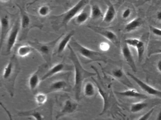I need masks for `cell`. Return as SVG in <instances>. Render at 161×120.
<instances>
[{
	"label": "cell",
	"mask_w": 161,
	"mask_h": 120,
	"mask_svg": "<svg viewBox=\"0 0 161 120\" xmlns=\"http://www.w3.org/2000/svg\"><path fill=\"white\" fill-rule=\"evenodd\" d=\"M156 18L157 20L161 22V10L157 11L156 14Z\"/></svg>",
	"instance_id": "obj_37"
},
{
	"label": "cell",
	"mask_w": 161,
	"mask_h": 120,
	"mask_svg": "<svg viewBox=\"0 0 161 120\" xmlns=\"http://www.w3.org/2000/svg\"><path fill=\"white\" fill-rule=\"evenodd\" d=\"M86 8V7H85ZM85 8L73 19V23L77 26L85 23L90 18V10Z\"/></svg>",
	"instance_id": "obj_21"
},
{
	"label": "cell",
	"mask_w": 161,
	"mask_h": 120,
	"mask_svg": "<svg viewBox=\"0 0 161 120\" xmlns=\"http://www.w3.org/2000/svg\"><path fill=\"white\" fill-rule=\"evenodd\" d=\"M131 14V9L130 8H127L123 10L121 16H122V18L124 19H127L130 18Z\"/></svg>",
	"instance_id": "obj_34"
},
{
	"label": "cell",
	"mask_w": 161,
	"mask_h": 120,
	"mask_svg": "<svg viewBox=\"0 0 161 120\" xmlns=\"http://www.w3.org/2000/svg\"><path fill=\"white\" fill-rule=\"evenodd\" d=\"M140 40V39L136 38H128L125 39V43L127 44L129 47L130 46V47L135 48Z\"/></svg>",
	"instance_id": "obj_30"
},
{
	"label": "cell",
	"mask_w": 161,
	"mask_h": 120,
	"mask_svg": "<svg viewBox=\"0 0 161 120\" xmlns=\"http://www.w3.org/2000/svg\"><path fill=\"white\" fill-rule=\"evenodd\" d=\"M90 18L97 20L103 18V14L99 6L97 4H93L90 7Z\"/></svg>",
	"instance_id": "obj_24"
},
{
	"label": "cell",
	"mask_w": 161,
	"mask_h": 120,
	"mask_svg": "<svg viewBox=\"0 0 161 120\" xmlns=\"http://www.w3.org/2000/svg\"><path fill=\"white\" fill-rule=\"evenodd\" d=\"M107 5V9L103 18V22L106 24L111 23L116 17V11L114 4L109 0H104Z\"/></svg>",
	"instance_id": "obj_18"
},
{
	"label": "cell",
	"mask_w": 161,
	"mask_h": 120,
	"mask_svg": "<svg viewBox=\"0 0 161 120\" xmlns=\"http://www.w3.org/2000/svg\"><path fill=\"white\" fill-rule=\"evenodd\" d=\"M17 54H13L10 58L2 75V82L11 97L14 96L17 78L20 71L19 62Z\"/></svg>",
	"instance_id": "obj_2"
},
{
	"label": "cell",
	"mask_w": 161,
	"mask_h": 120,
	"mask_svg": "<svg viewBox=\"0 0 161 120\" xmlns=\"http://www.w3.org/2000/svg\"><path fill=\"white\" fill-rule=\"evenodd\" d=\"M78 104L75 100L70 98L65 100L60 112L56 115V119H59L64 116L74 113L78 110Z\"/></svg>",
	"instance_id": "obj_12"
},
{
	"label": "cell",
	"mask_w": 161,
	"mask_h": 120,
	"mask_svg": "<svg viewBox=\"0 0 161 120\" xmlns=\"http://www.w3.org/2000/svg\"><path fill=\"white\" fill-rule=\"evenodd\" d=\"M35 49L31 45H20L17 50L16 54L20 57H25L30 55Z\"/></svg>",
	"instance_id": "obj_25"
},
{
	"label": "cell",
	"mask_w": 161,
	"mask_h": 120,
	"mask_svg": "<svg viewBox=\"0 0 161 120\" xmlns=\"http://www.w3.org/2000/svg\"><path fill=\"white\" fill-rule=\"evenodd\" d=\"M156 54H161V48L157 49V50H154L153 51H151L149 52L148 57H150L152 55Z\"/></svg>",
	"instance_id": "obj_35"
},
{
	"label": "cell",
	"mask_w": 161,
	"mask_h": 120,
	"mask_svg": "<svg viewBox=\"0 0 161 120\" xmlns=\"http://www.w3.org/2000/svg\"><path fill=\"white\" fill-rule=\"evenodd\" d=\"M69 76L65 78L55 80L47 87L45 92L47 94L56 92H70L72 90L71 85L69 81Z\"/></svg>",
	"instance_id": "obj_8"
},
{
	"label": "cell",
	"mask_w": 161,
	"mask_h": 120,
	"mask_svg": "<svg viewBox=\"0 0 161 120\" xmlns=\"http://www.w3.org/2000/svg\"><path fill=\"white\" fill-rule=\"evenodd\" d=\"M75 32V31L72 30L69 32L65 35L64 36H64L61 38V41H60V40H59L57 51L55 54L58 55H61V54L64 52L67 47L68 46Z\"/></svg>",
	"instance_id": "obj_17"
},
{
	"label": "cell",
	"mask_w": 161,
	"mask_h": 120,
	"mask_svg": "<svg viewBox=\"0 0 161 120\" xmlns=\"http://www.w3.org/2000/svg\"><path fill=\"white\" fill-rule=\"evenodd\" d=\"M74 70V66L63 62L56 64L51 68L42 77V81L51 78L53 76L63 72H69Z\"/></svg>",
	"instance_id": "obj_9"
},
{
	"label": "cell",
	"mask_w": 161,
	"mask_h": 120,
	"mask_svg": "<svg viewBox=\"0 0 161 120\" xmlns=\"http://www.w3.org/2000/svg\"><path fill=\"white\" fill-rule=\"evenodd\" d=\"M13 25H11L10 17L8 15L1 16V38L0 45L2 47L4 41L11 30Z\"/></svg>",
	"instance_id": "obj_14"
},
{
	"label": "cell",
	"mask_w": 161,
	"mask_h": 120,
	"mask_svg": "<svg viewBox=\"0 0 161 120\" xmlns=\"http://www.w3.org/2000/svg\"><path fill=\"white\" fill-rule=\"evenodd\" d=\"M121 53L123 58L126 61L129 66L130 67L131 69L134 72H136L137 68L134 59L132 54L129 48V46L126 43L123 44L121 48Z\"/></svg>",
	"instance_id": "obj_16"
},
{
	"label": "cell",
	"mask_w": 161,
	"mask_h": 120,
	"mask_svg": "<svg viewBox=\"0 0 161 120\" xmlns=\"http://www.w3.org/2000/svg\"><path fill=\"white\" fill-rule=\"evenodd\" d=\"M147 107V103L141 101L132 104L130 107V110L133 113H136L141 111Z\"/></svg>",
	"instance_id": "obj_26"
},
{
	"label": "cell",
	"mask_w": 161,
	"mask_h": 120,
	"mask_svg": "<svg viewBox=\"0 0 161 120\" xmlns=\"http://www.w3.org/2000/svg\"><path fill=\"white\" fill-rule=\"evenodd\" d=\"M97 88L93 82H86L83 87L84 94L87 98L94 97L97 94Z\"/></svg>",
	"instance_id": "obj_23"
},
{
	"label": "cell",
	"mask_w": 161,
	"mask_h": 120,
	"mask_svg": "<svg viewBox=\"0 0 161 120\" xmlns=\"http://www.w3.org/2000/svg\"><path fill=\"white\" fill-rule=\"evenodd\" d=\"M17 6L20 12V31L19 41H22L27 38L29 32L32 29L36 28L41 30L44 26L37 17L30 15L26 12L23 7L18 4Z\"/></svg>",
	"instance_id": "obj_4"
},
{
	"label": "cell",
	"mask_w": 161,
	"mask_h": 120,
	"mask_svg": "<svg viewBox=\"0 0 161 120\" xmlns=\"http://www.w3.org/2000/svg\"><path fill=\"white\" fill-rule=\"evenodd\" d=\"M110 75L117 80L121 82L123 85L130 88H133L132 83L127 78L123 69L121 68H114L112 70Z\"/></svg>",
	"instance_id": "obj_15"
},
{
	"label": "cell",
	"mask_w": 161,
	"mask_h": 120,
	"mask_svg": "<svg viewBox=\"0 0 161 120\" xmlns=\"http://www.w3.org/2000/svg\"><path fill=\"white\" fill-rule=\"evenodd\" d=\"M41 106L38 108L30 110L23 111L19 112L18 115L22 117H32L36 120H44L45 115L43 114L42 110H40Z\"/></svg>",
	"instance_id": "obj_19"
},
{
	"label": "cell",
	"mask_w": 161,
	"mask_h": 120,
	"mask_svg": "<svg viewBox=\"0 0 161 120\" xmlns=\"http://www.w3.org/2000/svg\"><path fill=\"white\" fill-rule=\"evenodd\" d=\"M10 0H1V2H3V3L7 2H9Z\"/></svg>",
	"instance_id": "obj_39"
},
{
	"label": "cell",
	"mask_w": 161,
	"mask_h": 120,
	"mask_svg": "<svg viewBox=\"0 0 161 120\" xmlns=\"http://www.w3.org/2000/svg\"><path fill=\"white\" fill-rule=\"evenodd\" d=\"M69 50L68 58L72 62L74 66V84L73 90L75 92V97L77 101H79L81 98L83 83L85 80L88 78H92L97 75L94 72H89L83 67L77 53L74 51L69 44L68 46Z\"/></svg>",
	"instance_id": "obj_1"
},
{
	"label": "cell",
	"mask_w": 161,
	"mask_h": 120,
	"mask_svg": "<svg viewBox=\"0 0 161 120\" xmlns=\"http://www.w3.org/2000/svg\"><path fill=\"white\" fill-rule=\"evenodd\" d=\"M117 95L121 96L126 97L132 98H140V99H145L148 98L147 96L136 91L134 88H130L129 90L121 92H115Z\"/></svg>",
	"instance_id": "obj_20"
},
{
	"label": "cell",
	"mask_w": 161,
	"mask_h": 120,
	"mask_svg": "<svg viewBox=\"0 0 161 120\" xmlns=\"http://www.w3.org/2000/svg\"><path fill=\"white\" fill-rule=\"evenodd\" d=\"M47 67H48V66L46 63L41 65L39 67L37 70L31 74L29 78L28 84H29L30 90L33 92H34L37 90L40 82L42 81V80H41L42 77L41 78L40 77V75L44 68H46Z\"/></svg>",
	"instance_id": "obj_13"
},
{
	"label": "cell",
	"mask_w": 161,
	"mask_h": 120,
	"mask_svg": "<svg viewBox=\"0 0 161 120\" xmlns=\"http://www.w3.org/2000/svg\"><path fill=\"white\" fill-rule=\"evenodd\" d=\"M64 35V34L62 33L54 40L47 43H41L37 39H35L33 41H28V43L40 53L47 65L50 67L54 48Z\"/></svg>",
	"instance_id": "obj_6"
},
{
	"label": "cell",
	"mask_w": 161,
	"mask_h": 120,
	"mask_svg": "<svg viewBox=\"0 0 161 120\" xmlns=\"http://www.w3.org/2000/svg\"><path fill=\"white\" fill-rule=\"evenodd\" d=\"M156 68H157V70L161 73V59L159 60L157 62V64H156Z\"/></svg>",
	"instance_id": "obj_36"
},
{
	"label": "cell",
	"mask_w": 161,
	"mask_h": 120,
	"mask_svg": "<svg viewBox=\"0 0 161 120\" xmlns=\"http://www.w3.org/2000/svg\"><path fill=\"white\" fill-rule=\"evenodd\" d=\"M99 48L103 52L107 51L110 48V45L106 42H102L100 44Z\"/></svg>",
	"instance_id": "obj_33"
},
{
	"label": "cell",
	"mask_w": 161,
	"mask_h": 120,
	"mask_svg": "<svg viewBox=\"0 0 161 120\" xmlns=\"http://www.w3.org/2000/svg\"><path fill=\"white\" fill-rule=\"evenodd\" d=\"M143 24V20L140 18H136L129 22L124 27V31L125 32H130L135 31L141 27Z\"/></svg>",
	"instance_id": "obj_22"
},
{
	"label": "cell",
	"mask_w": 161,
	"mask_h": 120,
	"mask_svg": "<svg viewBox=\"0 0 161 120\" xmlns=\"http://www.w3.org/2000/svg\"><path fill=\"white\" fill-rule=\"evenodd\" d=\"M51 11V9L49 6L47 5H43L38 8L37 13L40 17L44 18L48 16L50 13Z\"/></svg>",
	"instance_id": "obj_29"
},
{
	"label": "cell",
	"mask_w": 161,
	"mask_h": 120,
	"mask_svg": "<svg viewBox=\"0 0 161 120\" xmlns=\"http://www.w3.org/2000/svg\"><path fill=\"white\" fill-rule=\"evenodd\" d=\"M20 31V20L18 19L13 24L2 47L1 48H2L3 47V49H1L2 50V53L3 55L6 56L11 54L12 50L14 48L17 41Z\"/></svg>",
	"instance_id": "obj_7"
},
{
	"label": "cell",
	"mask_w": 161,
	"mask_h": 120,
	"mask_svg": "<svg viewBox=\"0 0 161 120\" xmlns=\"http://www.w3.org/2000/svg\"><path fill=\"white\" fill-rule=\"evenodd\" d=\"M154 108H152L147 112H146L145 114H143L142 116H140V117L138 118V120H148V119L149 118V117H150L152 114L153 112V111H154Z\"/></svg>",
	"instance_id": "obj_32"
},
{
	"label": "cell",
	"mask_w": 161,
	"mask_h": 120,
	"mask_svg": "<svg viewBox=\"0 0 161 120\" xmlns=\"http://www.w3.org/2000/svg\"><path fill=\"white\" fill-rule=\"evenodd\" d=\"M69 45L76 53L86 59L85 64L92 62H101L104 63L107 62L108 58L103 53L83 46L73 38L69 42Z\"/></svg>",
	"instance_id": "obj_5"
},
{
	"label": "cell",
	"mask_w": 161,
	"mask_h": 120,
	"mask_svg": "<svg viewBox=\"0 0 161 120\" xmlns=\"http://www.w3.org/2000/svg\"><path fill=\"white\" fill-rule=\"evenodd\" d=\"M156 119L158 120H161V108L160 111H159V113H158V114H157V118H156Z\"/></svg>",
	"instance_id": "obj_38"
},
{
	"label": "cell",
	"mask_w": 161,
	"mask_h": 120,
	"mask_svg": "<svg viewBox=\"0 0 161 120\" xmlns=\"http://www.w3.org/2000/svg\"><path fill=\"white\" fill-rule=\"evenodd\" d=\"M137 52V59L139 63L142 62L144 56V52L145 50V44L143 41L140 40L139 43L135 47Z\"/></svg>",
	"instance_id": "obj_28"
},
{
	"label": "cell",
	"mask_w": 161,
	"mask_h": 120,
	"mask_svg": "<svg viewBox=\"0 0 161 120\" xmlns=\"http://www.w3.org/2000/svg\"><path fill=\"white\" fill-rule=\"evenodd\" d=\"M149 27L151 32L154 35L156 36L157 37L161 38V29L154 27L153 25H150Z\"/></svg>",
	"instance_id": "obj_31"
},
{
	"label": "cell",
	"mask_w": 161,
	"mask_h": 120,
	"mask_svg": "<svg viewBox=\"0 0 161 120\" xmlns=\"http://www.w3.org/2000/svg\"><path fill=\"white\" fill-rule=\"evenodd\" d=\"M35 100L38 106H43L47 101V94L43 92H39L35 95Z\"/></svg>",
	"instance_id": "obj_27"
},
{
	"label": "cell",
	"mask_w": 161,
	"mask_h": 120,
	"mask_svg": "<svg viewBox=\"0 0 161 120\" xmlns=\"http://www.w3.org/2000/svg\"><path fill=\"white\" fill-rule=\"evenodd\" d=\"M87 27L94 31L95 32L105 38L108 41L111 42L116 47L118 48L120 46V42L117 36L113 31L103 27L94 26V25H89L87 26Z\"/></svg>",
	"instance_id": "obj_10"
},
{
	"label": "cell",
	"mask_w": 161,
	"mask_h": 120,
	"mask_svg": "<svg viewBox=\"0 0 161 120\" xmlns=\"http://www.w3.org/2000/svg\"><path fill=\"white\" fill-rule=\"evenodd\" d=\"M127 75L130 77L134 81L136 82V84L139 86V87L148 94L161 98V91L155 89L154 87L147 84V83L142 81L140 79L138 78L130 72L127 73Z\"/></svg>",
	"instance_id": "obj_11"
},
{
	"label": "cell",
	"mask_w": 161,
	"mask_h": 120,
	"mask_svg": "<svg viewBox=\"0 0 161 120\" xmlns=\"http://www.w3.org/2000/svg\"><path fill=\"white\" fill-rule=\"evenodd\" d=\"M90 0H80L75 5L61 15H53L50 18L53 28L59 31L62 28L67 29L68 24L86 7Z\"/></svg>",
	"instance_id": "obj_3"
}]
</instances>
